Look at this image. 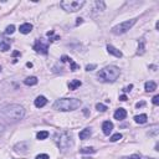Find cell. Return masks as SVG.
I'll return each instance as SVG.
<instances>
[{
  "instance_id": "cell-1",
  "label": "cell",
  "mask_w": 159,
  "mask_h": 159,
  "mask_svg": "<svg viewBox=\"0 0 159 159\" xmlns=\"http://www.w3.org/2000/svg\"><path fill=\"white\" fill-rule=\"evenodd\" d=\"M25 116V109L20 104H6L0 108V118L4 119L6 123H15Z\"/></svg>"
},
{
  "instance_id": "cell-2",
  "label": "cell",
  "mask_w": 159,
  "mask_h": 159,
  "mask_svg": "<svg viewBox=\"0 0 159 159\" xmlns=\"http://www.w3.org/2000/svg\"><path fill=\"white\" fill-rule=\"evenodd\" d=\"M54 142L61 151H67L73 145V137L67 131H60L56 132L54 135Z\"/></svg>"
},
{
  "instance_id": "cell-3",
  "label": "cell",
  "mask_w": 159,
  "mask_h": 159,
  "mask_svg": "<svg viewBox=\"0 0 159 159\" xmlns=\"http://www.w3.org/2000/svg\"><path fill=\"white\" fill-rule=\"evenodd\" d=\"M81 101L77 98H60L54 103V108L61 112L75 111L81 106Z\"/></svg>"
},
{
  "instance_id": "cell-4",
  "label": "cell",
  "mask_w": 159,
  "mask_h": 159,
  "mask_svg": "<svg viewBox=\"0 0 159 159\" xmlns=\"http://www.w3.org/2000/svg\"><path fill=\"white\" fill-rule=\"evenodd\" d=\"M121 71L117 66H106L104 68H102L101 71L97 73V77L101 82H114L119 77Z\"/></svg>"
},
{
  "instance_id": "cell-5",
  "label": "cell",
  "mask_w": 159,
  "mask_h": 159,
  "mask_svg": "<svg viewBox=\"0 0 159 159\" xmlns=\"http://www.w3.org/2000/svg\"><path fill=\"white\" fill-rule=\"evenodd\" d=\"M85 4H86L85 0H65V1L60 3V6L66 11L75 12V11H78L80 9H82Z\"/></svg>"
},
{
  "instance_id": "cell-6",
  "label": "cell",
  "mask_w": 159,
  "mask_h": 159,
  "mask_svg": "<svg viewBox=\"0 0 159 159\" xmlns=\"http://www.w3.org/2000/svg\"><path fill=\"white\" fill-rule=\"evenodd\" d=\"M135 19H131V20H127V21H123V23L118 24L116 26L112 28V34L114 35H122V34H126L128 30H131L133 28V25L135 24Z\"/></svg>"
},
{
  "instance_id": "cell-7",
  "label": "cell",
  "mask_w": 159,
  "mask_h": 159,
  "mask_svg": "<svg viewBox=\"0 0 159 159\" xmlns=\"http://www.w3.org/2000/svg\"><path fill=\"white\" fill-rule=\"evenodd\" d=\"M34 50L36 52H40V54L46 55L48 52V44L44 42L42 40H36L35 44H34Z\"/></svg>"
},
{
  "instance_id": "cell-8",
  "label": "cell",
  "mask_w": 159,
  "mask_h": 159,
  "mask_svg": "<svg viewBox=\"0 0 159 159\" xmlns=\"http://www.w3.org/2000/svg\"><path fill=\"white\" fill-rule=\"evenodd\" d=\"M29 149V143L28 142H20L14 147V151L16 153H26Z\"/></svg>"
},
{
  "instance_id": "cell-9",
  "label": "cell",
  "mask_w": 159,
  "mask_h": 159,
  "mask_svg": "<svg viewBox=\"0 0 159 159\" xmlns=\"http://www.w3.org/2000/svg\"><path fill=\"white\" fill-rule=\"evenodd\" d=\"M0 50L4 51V52L10 50V41L4 36H1V35H0Z\"/></svg>"
},
{
  "instance_id": "cell-10",
  "label": "cell",
  "mask_w": 159,
  "mask_h": 159,
  "mask_svg": "<svg viewBox=\"0 0 159 159\" xmlns=\"http://www.w3.org/2000/svg\"><path fill=\"white\" fill-rule=\"evenodd\" d=\"M92 10L93 12H102L104 9H106V4L103 1H93L92 3Z\"/></svg>"
},
{
  "instance_id": "cell-11",
  "label": "cell",
  "mask_w": 159,
  "mask_h": 159,
  "mask_svg": "<svg viewBox=\"0 0 159 159\" xmlns=\"http://www.w3.org/2000/svg\"><path fill=\"white\" fill-rule=\"evenodd\" d=\"M35 107H37V108H42V107H45L46 103H47V100H46V97H44V96H39L36 97V100H35Z\"/></svg>"
},
{
  "instance_id": "cell-12",
  "label": "cell",
  "mask_w": 159,
  "mask_h": 159,
  "mask_svg": "<svg viewBox=\"0 0 159 159\" xmlns=\"http://www.w3.org/2000/svg\"><path fill=\"white\" fill-rule=\"evenodd\" d=\"M112 129H113V123H112V122H109V121L103 122L102 131H103V133H104L106 135H109V133L112 132Z\"/></svg>"
},
{
  "instance_id": "cell-13",
  "label": "cell",
  "mask_w": 159,
  "mask_h": 159,
  "mask_svg": "<svg viewBox=\"0 0 159 159\" xmlns=\"http://www.w3.org/2000/svg\"><path fill=\"white\" fill-rule=\"evenodd\" d=\"M127 117V112L124 108H118L116 112H114V118L117 119V121H122V119H124Z\"/></svg>"
},
{
  "instance_id": "cell-14",
  "label": "cell",
  "mask_w": 159,
  "mask_h": 159,
  "mask_svg": "<svg viewBox=\"0 0 159 159\" xmlns=\"http://www.w3.org/2000/svg\"><path fill=\"white\" fill-rule=\"evenodd\" d=\"M107 51H108V54H111V55H113L114 57H122V52L118 50V48H116L114 46H112V45H107Z\"/></svg>"
},
{
  "instance_id": "cell-15",
  "label": "cell",
  "mask_w": 159,
  "mask_h": 159,
  "mask_svg": "<svg viewBox=\"0 0 159 159\" xmlns=\"http://www.w3.org/2000/svg\"><path fill=\"white\" fill-rule=\"evenodd\" d=\"M92 135V131L91 128H85L80 132V139H88Z\"/></svg>"
},
{
  "instance_id": "cell-16",
  "label": "cell",
  "mask_w": 159,
  "mask_h": 159,
  "mask_svg": "<svg viewBox=\"0 0 159 159\" xmlns=\"http://www.w3.org/2000/svg\"><path fill=\"white\" fill-rule=\"evenodd\" d=\"M19 30H20L21 34H29V32H31V30H32V25L29 24V23H25L23 25H20Z\"/></svg>"
},
{
  "instance_id": "cell-17",
  "label": "cell",
  "mask_w": 159,
  "mask_h": 159,
  "mask_svg": "<svg viewBox=\"0 0 159 159\" xmlns=\"http://www.w3.org/2000/svg\"><path fill=\"white\" fill-rule=\"evenodd\" d=\"M144 88L147 92H153V91L157 90V83L153 82V81H148V82H145Z\"/></svg>"
},
{
  "instance_id": "cell-18",
  "label": "cell",
  "mask_w": 159,
  "mask_h": 159,
  "mask_svg": "<svg viewBox=\"0 0 159 159\" xmlns=\"http://www.w3.org/2000/svg\"><path fill=\"white\" fill-rule=\"evenodd\" d=\"M145 51V41L144 39H140L138 42V51H137V55H143Z\"/></svg>"
},
{
  "instance_id": "cell-19",
  "label": "cell",
  "mask_w": 159,
  "mask_h": 159,
  "mask_svg": "<svg viewBox=\"0 0 159 159\" xmlns=\"http://www.w3.org/2000/svg\"><path fill=\"white\" fill-rule=\"evenodd\" d=\"M81 85H82V82L80 81V80H72V81L68 83V88L73 91V90H76V88H78Z\"/></svg>"
},
{
  "instance_id": "cell-20",
  "label": "cell",
  "mask_w": 159,
  "mask_h": 159,
  "mask_svg": "<svg viewBox=\"0 0 159 159\" xmlns=\"http://www.w3.org/2000/svg\"><path fill=\"white\" fill-rule=\"evenodd\" d=\"M147 119H148V117H147V114H144V113L134 117V121L137 123H139V124H143V123H145V122H147Z\"/></svg>"
},
{
  "instance_id": "cell-21",
  "label": "cell",
  "mask_w": 159,
  "mask_h": 159,
  "mask_svg": "<svg viewBox=\"0 0 159 159\" xmlns=\"http://www.w3.org/2000/svg\"><path fill=\"white\" fill-rule=\"evenodd\" d=\"M24 83H25L26 86H35V85H36V83H37V78L35 77V76L28 77V78H26L25 81H24Z\"/></svg>"
},
{
  "instance_id": "cell-22",
  "label": "cell",
  "mask_w": 159,
  "mask_h": 159,
  "mask_svg": "<svg viewBox=\"0 0 159 159\" xmlns=\"http://www.w3.org/2000/svg\"><path fill=\"white\" fill-rule=\"evenodd\" d=\"M47 137H48V132L47 131H40L39 133L36 134V138L39 140H44V139H46Z\"/></svg>"
},
{
  "instance_id": "cell-23",
  "label": "cell",
  "mask_w": 159,
  "mask_h": 159,
  "mask_svg": "<svg viewBox=\"0 0 159 159\" xmlns=\"http://www.w3.org/2000/svg\"><path fill=\"white\" fill-rule=\"evenodd\" d=\"M80 153H82V154H92V153H96V149L93 148H91V147H86V148H82V149H80Z\"/></svg>"
},
{
  "instance_id": "cell-24",
  "label": "cell",
  "mask_w": 159,
  "mask_h": 159,
  "mask_svg": "<svg viewBox=\"0 0 159 159\" xmlns=\"http://www.w3.org/2000/svg\"><path fill=\"white\" fill-rule=\"evenodd\" d=\"M67 62H70V65H71V71H77V70L80 68V65H77L72 59H68Z\"/></svg>"
},
{
  "instance_id": "cell-25",
  "label": "cell",
  "mask_w": 159,
  "mask_h": 159,
  "mask_svg": "<svg viewBox=\"0 0 159 159\" xmlns=\"http://www.w3.org/2000/svg\"><path fill=\"white\" fill-rule=\"evenodd\" d=\"M96 109L100 112H106L107 111V106H104L103 103H97L96 104Z\"/></svg>"
},
{
  "instance_id": "cell-26",
  "label": "cell",
  "mask_w": 159,
  "mask_h": 159,
  "mask_svg": "<svg viewBox=\"0 0 159 159\" xmlns=\"http://www.w3.org/2000/svg\"><path fill=\"white\" fill-rule=\"evenodd\" d=\"M14 31H15V26L14 25H9L6 28V30H5V34L11 35V34H14Z\"/></svg>"
},
{
  "instance_id": "cell-27",
  "label": "cell",
  "mask_w": 159,
  "mask_h": 159,
  "mask_svg": "<svg viewBox=\"0 0 159 159\" xmlns=\"http://www.w3.org/2000/svg\"><path fill=\"white\" fill-rule=\"evenodd\" d=\"M122 138V134L121 133H116V134H113L111 137V142H117V140H119Z\"/></svg>"
},
{
  "instance_id": "cell-28",
  "label": "cell",
  "mask_w": 159,
  "mask_h": 159,
  "mask_svg": "<svg viewBox=\"0 0 159 159\" xmlns=\"http://www.w3.org/2000/svg\"><path fill=\"white\" fill-rule=\"evenodd\" d=\"M152 102H153L154 106H158V104H159V95H157V96H154V97H153Z\"/></svg>"
},
{
  "instance_id": "cell-29",
  "label": "cell",
  "mask_w": 159,
  "mask_h": 159,
  "mask_svg": "<svg viewBox=\"0 0 159 159\" xmlns=\"http://www.w3.org/2000/svg\"><path fill=\"white\" fill-rule=\"evenodd\" d=\"M97 67V66L95 64H92V65H87L86 66V71H92V70H95Z\"/></svg>"
},
{
  "instance_id": "cell-30",
  "label": "cell",
  "mask_w": 159,
  "mask_h": 159,
  "mask_svg": "<svg viewBox=\"0 0 159 159\" xmlns=\"http://www.w3.org/2000/svg\"><path fill=\"white\" fill-rule=\"evenodd\" d=\"M36 159H50V158H48L47 154H39L36 157Z\"/></svg>"
},
{
  "instance_id": "cell-31",
  "label": "cell",
  "mask_w": 159,
  "mask_h": 159,
  "mask_svg": "<svg viewBox=\"0 0 159 159\" xmlns=\"http://www.w3.org/2000/svg\"><path fill=\"white\" fill-rule=\"evenodd\" d=\"M46 35H47V36L51 39V37H54V35H55V31H54V30H51V31H47V34H46Z\"/></svg>"
},
{
  "instance_id": "cell-32",
  "label": "cell",
  "mask_w": 159,
  "mask_h": 159,
  "mask_svg": "<svg viewBox=\"0 0 159 159\" xmlns=\"http://www.w3.org/2000/svg\"><path fill=\"white\" fill-rule=\"evenodd\" d=\"M68 59H70V57L68 56H62V57H61V61H62V62H67V61H68Z\"/></svg>"
},
{
  "instance_id": "cell-33",
  "label": "cell",
  "mask_w": 159,
  "mask_h": 159,
  "mask_svg": "<svg viewBox=\"0 0 159 159\" xmlns=\"http://www.w3.org/2000/svg\"><path fill=\"white\" fill-rule=\"evenodd\" d=\"M119 101H122V102H124V101H127V96H126V95L119 96Z\"/></svg>"
},
{
  "instance_id": "cell-34",
  "label": "cell",
  "mask_w": 159,
  "mask_h": 159,
  "mask_svg": "<svg viewBox=\"0 0 159 159\" xmlns=\"http://www.w3.org/2000/svg\"><path fill=\"white\" fill-rule=\"evenodd\" d=\"M132 88H133V85H129L128 87H126V88H124V90H123V91H124V92H128V91H131Z\"/></svg>"
},
{
  "instance_id": "cell-35",
  "label": "cell",
  "mask_w": 159,
  "mask_h": 159,
  "mask_svg": "<svg viewBox=\"0 0 159 159\" xmlns=\"http://www.w3.org/2000/svg\"><path fill=\"white\" fill-rule=\"evenodd\" d=\"M144 104H145L144 102H138V103H137V104H135V107H137V108H139V107H143V106H144Z\"/></svg>"
},
{
  "instance_id": "cell-36",
  "label": "cell",
  "mask_w": 159,
  "mask_h": 159,
  "mask_svg": "<svg viewBox=\"0 0 159 159\" xmlns=\"http://www.w3.org/2000/svg\"><path fill=\"white\" fill-rule=\"evenodd\" d=\"M4 129H5V128H4V126H3V124H0V135H1V134L4 133Z\"/></svg>"
},
{
  "instance_id": "cell-37",
  "label": "cell",
  "mask_w": 159,
  "mask_h": 159,
  "mask_svg": "<svg viewBox=\"0 0 159 159\" xmlns=\"http://www.w3.org/2000/svg\"><path fill=\"white\" fill-rule=\"evenodd\" d=\"M19 55H20V52H19V51H14V52H12V56H14V57L19 56Z\"/></svg>"
},
{
  "instance_id": "cell-38",
  "label": "cell",
  "mask_w": 159,
  "mask_h": 159,
  "mask_svg": "<svg viewBox=\"0 0 159 159\" xmlns=\"http://www.w3.org/2000/svg\"><path fill=\"white\" fill-rule=\"evenodd\" d=\"M80 24H82V19H81V17H78L77 21H76V25H80Z\"/></svg>"
},
{
  "instance_id": "cell-39",
  "label": "cell",
  "mask_w": 159,
  "mask_h": 159,
  "mask_svg": "<svg viewBox=\"0 0 159 159\" xmlns=\"http://www.w3.org/2000/svg\"><path fill=\"white\" fill-rule=\"evenodd\" d=\"M128 159H140V158H139L138 156H132L131 158H128Z\"/></svg>"
},
{
  "instance_id": "cell-40",
  "label": "cell",
  "mask_w": 159,
  "mask_h": 159,
  "mask_svg": "<svg viewBox=\"0 0 159 159\" xmlns=\"http://www.w3.org/2000/svg\"><path fill=\"white\" fill-rule=\"evenodd\" d=\"M26 66H28V67H32V64L31 62H28V64H26Z\"/></svg>"
},
{
  "instance_id": "cell-41",
  "label": "cell",
  "mask_w": 159,
  "mask_h": 159,
  "mask_svg": "<svg viewBox=\"0 0 159 159\" xmlns=\"http://www.w3.org/2000/svg\"><path fill=\"white\" fill-rule=\"evenodd\" d=\"M0 71H1V67H0Z\"/></svg>"
}]
</instances>
